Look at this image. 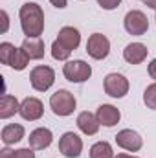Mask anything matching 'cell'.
I'll list each match as a JSON object with an SVG mask.
<instances>
[{
	"instance_id": "9",
	"label": "cell",
	"mask_w": 156,
	"mask_h": 158,
	"mask_svg": "<svg viewBox=\"0 0 156 158\" xmlns=\"http://www.w3.org/2000/svg\"><path fill=\"white\" fill-rule=\"evenodd\" d=\"M116 143L117 147L129 151V153H136L142 149L143 145V138L140 136V132L132 131V129H123L116 134Z\"/></svg>"
},
{
	"instance_id": "3",
	"label": "cell",
	"mask_w": 156,
	"mask_h": 158,
	"mask_svg": "<svg viewBox=\"0 0 156 158\" xmlns=\"http://www.w3.org/2000/svg\"><path fill=\"white\" fill-rule=\"evenodd\" d=\"M30 83L33 86V90L37 92H46L51 88V85L55 83V72L53 68L46 66V64H39L30 72Z\"/></svg>"
},
{
	"instance_id": "28",
	"label": "cell",
	"mask_w": 156,
	"mask_h": 158,
	"mask_svg": "<svg viewBox=\"0 0 156 158\" xmlns=\"http://www.w3.org/2000/svg\"><path fill=\"white\" fill-rule=\"evenodd\" d=\"M149 76H151V79L156 81V59H153V61L149 63Z\"/></svg>"
},
{
	"instance_id": "14",
	"label": "cell",
	"mask_w": 156,
	"mask_h": 158,
	"mask_svg": "<svg viewBox=\"0 0 156 158\" xmlns=\"http://www.w3.org/2000/svg\"><path fill=\"white\" fill-rule=\"evenodd\" d=\"M57 40H59L64 48H68L70 52H74V50H77L79 44H81V33H79V30L72 28V26H64V28L59 30Z\"/></svg>"
},
{
	"instance_id": "22",
	"label": "cell",
	"mask_w": 156,
	"mask_h": 158,
	"mask_svg": "<svg viewBox=\"0 0 156 158\" xmlns=\"http://www.w3.org/2000/svg\"><path fill=\"white\" fill-rule=\"evenodd\" d=\"M70 55H72V52H70L68 48H64L57 39L53 40V44H51V57H53L55 61H68Z\"/></svg>"
},
{
	"instance_id": "29",
	"label": "cell",
	"mask_w": 156,
	"mask_h": 158,
	"mask_svg": "<svg viewBox=\"0 0 156 158\" xmlns=\"http://www.w3.org/2000/svg\"><path fill=\"white\" fill-rule=\"evenodd\" d=\"M0 158H15V151H11V149H2L0 151Z\"/></svg>"
},
{
	"instance_id": "2",
	"label": "cell",
	"mask_w": 156,
	"mask_h": 158,
	"mask_svg": "<svg viewBox=\"0 0 156 158\" xmlns=\"http://www.w3.org/2000/svg\"><path fill=\"white\" fill-rule=\"evenodd\" d=\"M76 105H77V101H76L74 94L64 88H61L50 96V109L55 116H61V118L70 116L76 110Z\"/></svg>"
},
{
	"instance_id": "8",
	"label": "cell",
	"mask_w": 156,
	"mask_h": 158,
	"mask_svg": "<svg viewBox=\"0 0 156 158\" xmlns=\"http://www.w3.org/2000/svg\"><path fill=\"white\" fill-rule=\"evenodd\" d=\"M59 151L66 158H77L83 153V140L76 132H64L59 138Z\"/></svg>"
},
{
	"instance_id": "24",
	"label": "cell",
	"mask_w": 156,
	"mask_h": 158,
	"mask_svg": "<svg viewBox=\"0 0 156 158\" xmlns=\"http://www.w3.org/2000/svg\"><path fill=\"white\" fill-rule=\"evenodd\" d=\"M35 149L31 147H24V149H17L15 151V158H35Z\"/></svg>"
},
{
	"instance_id": "23",
	"label": "cell",
	"mask_w": 156,
	"mask_h": 158,
	"mask_svg": "<svg viewBox=\"0 0 156 158\" xmlns=\"http://www.w3.org/2000/svg\"><path fill=\"white\" fill-rule=\"evenodd\" d=\"M143 103L147 105V109L156 110V81L151 83V85L145 88V92H143Z\"/></svg>"
},
{
	"instance_id": "18",
	"label": "cell",
	"mask_w": 156,
	"mask_h": 158,
	"mask_svg": "<svg viewBox=\"0 0 156 158\" xmlns=\"http://www.w3.org/2000/svg\"><path fill=\"white\" fill-rule=\"evenodd\" d=\"M18 110H20V103L17 101V98L9 96V94H4L2 99H0V118L7 119L11 116H15Z\"/></svg>"
},
{
	"instance_id": "20",
	"label": "cell",
	"mask_w": 156,
	"mask_h": 158,
	"mask_svg": "<svg viewBox=\"0 0 156 158\" xmlns=\"http://www.w3.org/2000/svg\"><path fill=\"white\" fill-rule=\"evenodd\" d=\"M30 61H31V59L28 57V53H26L22 48H17V52H15V55H13V59H11V64H9V66H11L13 70H18V72H20V70H24V68L28 66V63H30Z\"/></svg>"
},
{
	"instance_id": "19",
	"label": "cell",
	"mask_w": 156,
	"mask_h": 158,
	"mask_svg": "<svg viewBox=\"0 0 156 158\" xmlns=\"http://www.w3.org/2000/svg\"><path fill=\"white\" fill-rule=\"evenodd\" d=\"M90 158H114V149L109 142H96L90 147Z\"/></svg>"
},
{
	"instance_id": "17",
	"label": "cell",
	"mask_w": 156,
	"mask_h": 158,
	"mask_svg": "<svg viewBox=\"0 0 156 158\" xmlns=\"http://www.w3.org/2000/svg\"><path fill=\"white\" fill-rule=\"evenodd\" d=\"M30 59H42L44 57V42L40 37H26L20 46Z\"/></svg>"
},
{
	"instance_id": "6",
	"label": "cell",
	"mask_w": 156,
	"mask_h": 158,
	"mask_svg": "<svg viewBox=\"0 0 156 158\" xmlns=\"http://www.w3.org/2000/svg\"><path fill=\"white\" fill-rule=\"evenodd\" d=\"M86 53L96 61L105 59L110 53V40L103 33H92L86 40Z\"/></svg>"
},
{
	"instance_id": "31",
	"label": "cell",
	"mask_w": 156,
	"mask_h": 158,
	"mask_svg": "<svg viewBox=\"0 0 156 158\" xmlns=\"http://www.w3.org/2000/svg\"><path fill=\"white\" fill-rule=\"evenodd\" d=\"M116 158H138V156H134V155H127V153H119Z\"/></svg>"
},
{
	"instance_id": "10",
	"label": "cell",
	"mask_w": 156,
	"mask_h": 158,
	"mask_svg": "<svg viewBox=\"0 0 156 158\" xmlns=\"http://www.w3.org/2000/svg\"><path fill=\"white\" fill-rule=\"evenodd\" d=\"M18 114L26 121H37L42 118L44 114V107H42V101L37 98H26L22 103H20V110Z\"/></svg>"
},
{
	"instance_id": "1",
	"label": "cell",
	"mask_w": 156,
	"mask_h": 158,
	"mask_svg": "<svg viewBox=\"0 0 156 158\" xmlns=\"http://www.w3.org/2000/svg\"><path fill=\"white\" fill-rule=\"evenodd\" d=\"M20 19V28L26 37H40L44 31V11L39 4L35 2H26L20 6L18 11Z\"/></svg>"
},
{
	"instance_id": "27",
	"label": "cell",
	"mask_w": 156,
	"mask_h": 158,
	"mask_svg": "<svg viewBox=\"0 0 156 158\" xmlns=\"http://www.w3.org/2000/svg\"><path fill=\"white\" fill-rule=\"evenodd\" d=\"M50 4H51L53 7H57V9H64L66 4H68V0H50Z\"/></svg>"
},
{
	"instance_id": "26",
	"label": "cell",
	"mask_w": 156,
	"mask_h": 158,
	"mask_svg": "<svg viewBox=\"0 0 156 158\" xmlns=\"http://www.w3.org/2000/svg\"><path fill=\"white\" fill-rule=\"evenodd\" d=\"M0 17H2V33H7V30H9V15H7V11L2 9Z\"/></svg>"
},
{
	"instance_id": "15",
	"label": "cell",
	"mask_w": 156,
	"mask_h": 158,
	"mask_svg": "<svg viewBox=\"0 0 156 158\" xmlns=\"http://www.w3.org/2000/svg\"><path fill=\"white\" fill-rule=\"evenodd\" d=\"M96 116H97V121L101 123V125H105V127H114L116 123H119V119H121V112H119V109H116L114 105H101L99 109H97V112H96Z\"/></svg>"
},
{
	"instance_id": "4",
	"label": "cell",
	"mask_w": 156,
	"mask_h": 158,
	"mask_svg": "<svg viewBox=\"0 0 156 158\" xmlns=\"http://www.w3.org/2000/svg\"><path fill=\"white\" fill-rule=\"evenodd\" d=\"M63 74L70 83H84L92 76V66L81 59L66 61V64L63 66Z\"/></svg>"
},
{
	"instance_id": "21",
	"label": "cell",
	"mask_w": 156,
	"mask_h": 158,
	"mask_svg": "<svg viewBox=\"0 0 156 158\" xmlns=\"http://www.w3.org/2000/svg\"><path fill=\"white\" fill-rule=\"evenodd\" d=\"M15 52H17L15 44H11V42H2V44H0V63L9 66V64H11V59H13V55H15Z\"/></svg>"
},
{
	"instance_id": "12",
	"label": "cell",
	"mask_w": 156,
	"mask_h": 158,
	"mask_svg": "<svg viewBox=\"0 0 156 158\" xmlns=\"http://www.w3.org/2000/svg\"><path fill=\"white\" fill-rule=\"evenodd\" d=\"M147 53H149V50H147L145 44H142V42H130L123 50V59L129 64H140V63H143L147 59Z\"/></svg>"
},
{
	"instance_id": "25",
	"label": "cell",
	"mask_w": 156,
	"mask_h": 158,
	"mask_svg": "<svg viewBox=\"0 0 156 158\" xmlns=\"http://www.w3.org/2000/svg\"><path fill=\"white\" fill-rule=\"evenodd\" d=\"M97 4H99L103 9L110 11V9H116L117 6L121 4V0H97Z\"/></svg>"
},
{
	"instance_id": "5",
	"label": "cell",
	"mask_w": 156,
	"mask_h": 158,
	"mask_svg": "<svg viewBox=\"0 0 156 158\" xmlns=\"http://www.w3.org/2000/svg\"><path fill=\"white\" fill-rule=\"evenodd\" d=\"M103 88H105L107 96L119 99V98H125V96L129 94L130 85H129V79L125 77L123 74L112 72V74H109V76L105 77V81H103Z\"/></svg>"
},
{
	"instance_id": "16",
	"label": "cell",
	"mask_w": 156,
	"mask_h": 158,
	"mask_svg": "<svg viewBox=\"0 0 156 158\" xmlns=\"http://www.w3.org/2000/svg\"><path fill=\"white\" fill-rule=\"evenodd\" d=\"M24 134H26V131L20 123H9L2 129L0 140L4 142V145H13V143H18L24 138Z\"/></svg>"
},
{
	"instance_id": "13",
	"label": "cell",
	"mask_w": 156,
	"mask_h": 158,
	"mask_svg": "<svg viewBox=\"0 0 156 158\" xmlns=\"http://www.w3.org/2000/svg\"><path fill=\"white\" fill-rule=\"evenodd\" d=\"M76 123H77L79 131H81L83 134H86V136H94V134H97V131H99V127H101V123L97 121V116L92 114V112H88V110L79 112L77 121H76Z\"/></svg>"
},
{
	"instance_id": "11",
	"label": "cell",
	"mask_w": 156,
	"mask_h": 158,
	"mask_svg": "<svg viewBox=\"0 0 156 158\" xmlns=\"http://www.w3.org/2000/svg\"><path fill=\"white\" fill-rule=\"evenodd\" d=\"M30 147L35 149V151H42V149H48L53 142V132L46 127H37L35 131L30 132Z\"/></svg>"
},
{
	"instance_id": "30",
	"label": "cell",
	"mask_w": 156,
	"mask_h": 158,
	"mask_svg": "<svg viewBox=\"0 0 156 158\" xmlns=\"http://www.w3.org/2000/svg\"><path fill=\"white\" fill-rule=\"evenodd\" d=\"M143 2H145V6H147V7L156 9V0H143Z\"/></svg>"
},
{
	"instance_id": "7",
	"label": "cell",
	"mask_w": 156,
	"mask_h": 158,
	"mask_svg": "<svg viewBox=\"0 0 156 158\" xmlns=\"http://www.w3.org/2000/svg\"><path fill=\"white\" fill-rule=\"evenodd\" d=\"M123 26H125L127 33H130V35H143L149 30V20H147V17H145L143 11L132 9V11H129L125 15Z\"/></svg>"
}]
</instances>
